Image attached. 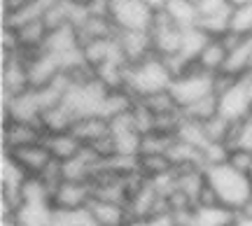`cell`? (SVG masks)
Returning a JSON list of instances; mask_svg holds the SVG:
<instances>
[{
    "instance_id": "cell-1",
    "label": "cell",
    "mask_w": 252,
    "mask_h": 226,
    "mask_svg": "<svg viewBox=\"0 0 252 226\" xmlns=\"http://www.w3.org/2000/svg\"><path fill=\"white\" fill-rule=\"evenodd\" d=\"M206 177L210 189L215 191L220 205L238 212L248 203H252V175L234 168L229 161L217 163V166H208Z\"/></svg>"
},
{
    "instance_id": "cell-2",
    "label": "cell",
    "mask_w": 252,
    "mask_h": 226,
    "mask_svg": "<svg viewBox=\"0 0 252 226\" xmlns=\"http://www.w3.org/2000/svg\"><path fill=\"white\" fill-rule=\"evenodd\" d=\"M175 75L168 68V63L163 61L161 56L152 54L150 58H145L140 63L126 65V86L124 89L133 96L135 100L147 98L152 93L171 89Z\"/></svg>"
},
{
    "instance_id": "cell-3",
    "label": "cell",
    "mask_w": 252,
    "mask_h": 226,
    "mask_svg": "<svg viewBox=\"0 0 252 226\" xmlns=\"http://www.w3.org/2000/svg\"><path fill=\"white\" fill-rule=\"evenodd\" d=\"M154 7L150 0H105V14L112 19L119 33L124 30H150L154 21Z\"/></svg>"
},
{
    "instance_id": "cell-4",
    "label": "cell",
    "mask_w": 252,
    "mask_h": 226,
    "mask_svg": "<svg viewBox=\"0 0 252 226\" xmlns=\"http://www.w3.org/2000/svg\"><path fill=\"white\" fill-rule=\"evenodd\" d=\"M168 91L173 93V98L178 100L180 108H187L191 103L215 93V75H208L203 70H198L196 65H191L187 73L178 75L173 80Z\"/></svg>"
},
{
    "instance_id": "cell-5",
    "label": "cell",
    "mask_w": 252,
    "mask_h": 226,
    "mask_svg": "<svg viewBox=\"0 0 252 226\" xmlns=\"http://www.w3.org/2000/svg\"><path fill=\"white\" fill-rule=\"evenodd\" d=\"M182 33H185V28H180L178 24H173L171 17H168L161 7H157L152 28H150V37H152V52L154 54L161 56V58L180 56Z\"/></svg>"
},
{
    "instance_id": "cell-6",
    "label": "cell",
    "mask_w": 252,
    "mask_h": 226,
    "mask_svg": "<svg viewBox=\"0 0 252 226\" xmlns=\"http://www.w3.org/2000/svg\"><path fill=\"white\" fill-rule=\"evenodd\" d=\"M31 89V80H28V63L26 54H2V63H0V93L5 96H19Z\"/></svg>"
},
{
    "instance_id": "cell-7",
    "label": "cell",
    "mask_w": 252,
    "mask_h": 226,
    "mask_svg": "<svg viewBox=\"0 0 252 226\" xmlns=\"http://www.w3.org/2000/svg\"><path fill=\"white\" fill-rule=\"evenodd\" d=\"M91 200H94L91 182L63 180L52 194V208L61 212H75V210H87Z\"/></svg>"
},
{
    "instance_id": "cell-8",
    "label": "cell",
    "mask_w": 252,
    "mask_h": 226,
    "mask_svg": "<svg viewBox=\"0 0 252 226\" xmlns=\"http://www.w3.org/2000/svg\"><path fill=\"white\" fill-rule=\"evenodd\" d=\"M217 100H220V114L234 124H238L252 112V100L243 80H234L222 91H217Z\"/></svg>"
},
{
    "instance_id": "cell-9",
    "label": "cell",
    "mask_w": 252,
    "mask_h": 226,
    "mask_svg": "<svg viewBox=\"0 0 252 226\" xmlns=\"http://www.w3.org/2000/svg\"><path fill=\"white\" fill-rule=\"evenodd\" d=\"M28 63V80H31V89H45L49 84H54V80L63 73V61L61 56L52 54V52H33L26 54Z\"/></svg>"
},
{
    "instance_id": "cell-10",
    "label": "cell",
    "mask_w": 252,
    "mask_h": 226,
    "mask_svg": "<svg viewBox=\"0 0 252 226\" xmlns=\"http://www.w3.org/2000/svg\"><path fill=\"white\" fill-rule=\"evenodd\" d=\"M5 154H9L14 159V163L26 172V177H40L54 163V156L49 152V147L45 145V140L28 147H19V149H12V152H5Z\"/></svg>"
},
{
    "instance_id": "cell-11",
    "label": "cell",
    "mask_w": 252,
    "mask_h": 226,
    "mask_svg": "<svg viewBox=\"0 0 252 226\" xmlns=\"http://www.w3.org/2000/svg\"><path fill=\"white\" fill-rule=\"evenodd\" d=\"M45 131L33 121H2V152H12L19 147L42 142Z\"/></svg>"
},
{
    "instance_id": "cell-12",
    "label": "cell",
    "mask_w": 252,
    "mask_h": 226,
    "mask_svg": "<svg viewBox=\"0 0 252 226\" xmlns=\"http://www.w3.org/2000/svg\"><path fill=\"white\" fill-rule=\"evenodd\" d=\"M75 28H77L82 47L89 45V42H96V40H110V37L119 35L117 26L112 24V19L105 12H89Z\"/></svg>"
},
{
    "instance_id": "cell-13",
    "label": "cell",
    "mask_w": 252,
    "mask_h": 226,
    "mask_svg": "<svg viewBox=\"0 0 252 226\" xmlns=\"http://www.w3.org/2000/svg\"><path fill=\"white\" fill-rule=\"evenodd\" d=\"M117 42L128 65L140 63V61H145V58H150L154 54L150 30H124V33L117 35Z\"/></svg>"
},
{
    "instance_id": "cell-14",
    "label": "cell",
    "mask_w": 252,
    "mask_h": 226,
    "mask_svg": "<svg viewBox=\"0 0 252 226\" xmlns=\"http://www.w3.org/2000/svg\"><path fill=\"white\" fill-rule=\"evenodd\" d=\"M89 215L98 226H128L131 224V212L126 203H115V200L94 198L89 203Z\"/></svg>"
},
{
    "instance_id": "cell-15",
    "label": "cell",
    "mask_w": 252,
    "mask_h": 226,
    "mask_svg": "<svg viewBox=\"0 0 252 226\" xmlns=\"http://www.w3.org/2000/svg\"><path fill=\"white\" fill-rule=\"evenodd\" d=\"M70 131L80 138L84 147H91V145H96L98 140L108 138L112 133V126H110V119L100 117V114H89V117L75 119Z\"/></svg>"
},
{
    "instance_id": "cell-16",
    "label": "cell",
    "mask_w": 252,
    "mask_h": 226,
    "mask_svg": "<svg viewBox=\"0 0 252 226\" xmlns=\"http://www.w3.org/2000/svg\"><path fill=\"white\" fill-rule=\"evenodd\" d=\"M226 56H229V47H226L224 37H210L208 45L203 47V52L194 61V65L208 75H220L226 63Z\"/></svg>"
},
{
    "instance_id": "cell-17",
    "label": "cell",
    "mask_w": 252,
    "mask_h": 226,
    "mask_svg": "<svg viewBox=\"0 0 252 226\" xmlns=\"http://www.w3.org/2000/svg\"><path fill=\"white\" fill-rule=\"evenodd\" d=\"M45 145L49 147L54 161H59V163L70 161V159H75V156H80V154L84 152L82 140L75 136L72 131H65V133H47Z\"/></svg>"
},
{
    "instance_id": "cell-18",
    "label": "cell",
    "mask_w": 252,
    "mask_h": 226,
    "mask_svg": "<svg viewBox=\"0 0 252 226\" xmlns=\"http://www.w3.org/2000/svg\"><path fill=\"white\" fill-rule=\"evenodd\" d=\"M42 49H45V52H52V54H56V56H61V58L72 54V52H77V49H82L77 28L70 24V26H61V28L49 30V35H47Z\"/></svg>"
},
{
    "instance_id": "cell-19",
    "label": "cell",
    "mask_w": 252,
    "mask_h": 226,
    "mask_svg": "<svg viewBox=\"0 0 252 226\" xmlns=\"http://www.w3.org/2000/svg\"><path fill=\"white\" fill-rule=\"evenodd\" d=\"M208 184L206 168H182L175 170V189L182 191L194 205L198 203V196L203 194Z\"/></svg>"
},
{
    "instance_id": "cell-20",
    "label": "cell",
    "mask_w": 252,
    "mask_h": 226,
    "mask_svg": "<svg viewBox=\"0 0 252 226\" xmlns=\"http://www.w3.org/2000/svg\"><path fill=\"white\" fill-rule=\"evenodd\" d=\"M17 35H19L21 52L24 54H33V52H40L45 47L49 28H47V24L42 19H33V21H26V24L17 26Z\"/></svg>"
},
{
    "instance_id": "cell-21",
    "label": "cell",
    "mask_w": 252,
    "mask_h": 226,
    "mask_svg": "<svg viewBox=\"0 0 252 226\" xmlns=\"http://www.w3.org/2000/svg\"><path fill=\"white\" fill-rule=\"evenodd\" d=\"M75 114H72V110L65 105V103H59V105H52V108L42 110V114H40V126L42 131L47 133H65V131H70L72 124H75Z\"/></svg>"
},
{
    "instance_id": "cell-22",
    "label": "cell",
    "mask_w": 252,
    "mask_h": 226,
    "mask_svg": "<svg viewBox=\"0 0 252 226\" xmlns=\"http://www.w3.org/2000/svg\"><path fill=\"white\" fill-rule=\"evenodd\" d=\"M19 226H52L54 208L52 203H24L14 215Z\"/></svg>"
},
{
    "instance_id": "cell-23",
    "label": "cell",
    "mask_w": 252,
    "mask_h": 226,
    "mask_svg": "<svg viewBox=\"0 0 252 226\" xmlns=\"http://www.w3.org/2000/svg\"><path fill=\"white\" fill-rule=\"evenodd\" d=\"M168 159H171L173 168L182 170V168H203V152L196 147L187 145L182 140H173L171 149H168Z\"/></svg>"
},
{
    "instance_id": "cell-24",
    "label": "cell",
    "mask_w": 252,
    "mask_h": 226,
    "mask_svg": "<svg viewBox=\"0 0 252 226\" xmlns=\"http://www.w3.org/2000/svg\"><path fill=\"white\" fill-rule=\"evenodd\" d=\"M161 9L171 17L173 24H178L180 28H191L196 26L198 21V9L189 0H166L161 5Z\"/></svg>"
},
{
    "instance_id": "cell-25",
    "label": "cell",
    "mask_w": 252,
    "mask_h": 226,
    "mask_svg": "<svg viewBox=\"0 0 252 226\" xmlns=\"http://www.w3.org/2000/svg\"><path fill=\"white\" fill-rule=\"evenodd\" d=\"M138 170H140L143 177L154 180V177L173 172L175 168H173L168 154H138Z\"/></svg>"
},
{
    "instance_id": "cell-26",
    "label": "cell",
    "mask_w": 252,
    "mask_h": 226,
    "mask_svg": "<svg viewBox=\"0 0 252 226\" xmlns=\"http://www.w3.org/2000/svg\"><path fill=\"white\" fill-rule=\"evenodd\" d=\"M208 40H210V35H206L198 26L185 28V33H182L180 58L182 61H187V63H194V61L198 58V54L203 52V47L208 45Z\"/></svg>"
},
{
    "instance_id": "cell-27",
    "label": "cell",
    "mask_w": 252,
    "mask_h": 226,
    "mask_svg": "<svg viewBox=\"0 0 252 226\" xmlns=\"http://www.w3.org/2000/svg\"><path fill=\"white\" fill-rule=\"evenodd\" d=\"M234 215V210L224 208V205L196 208L194 210V226H231Z\"/></svg>"
},
{
    "instance_id": "cell-28",
    "label": "cell",
    "mask_w": 252,
    "mask_h": 226,
    "mask_svg": "<svg viewBox=\"0 0 252 226\" xmlns=\"http://www.w3.org/2000/svg\"><path fill=\"white\" fill-rule=\"evenodd\" d=\"M220 114V100H217V93H210L206 98L196 100V103H191L187 108H182V117L187 119H194V121H208L210 117H215Z\"/></svg>"
},
{
    "instance_id": "cell-29",
    "label": "cell",
    "mask_w": 252,
    "mask_h": 226,
    "mask_svg": "<svg viewBox=\"0 0 252 226\" xmlns=\"http://www.w3.org/2000/svg\"><path fill=\"white\" fill-rule=\"evenodd\" d=\"M175 138L182 140V142H187V145H191V147H196V149H201V152H203V147L208 145L203 124H201V121H194V119H187V117H182V124L178 126Z\"/></svg>"
},
{
    "instance_id": "cell-30",
    "label": "cell",
    "mask_w": 252,
    "mask_h": 226,
    "mask_svg": "<svg viewBox=\"0 0 252 226\" xmlns=\"http://www.w3.org/2000/svg\"><path fill=\"white\" fill-rule=\"evenodd\" d=\"M234 121L224 119L222 114H215L208 121H203V128H206V138L208 142H226L231 145V136H234Z\"/></svg>"
},
{
    "instance_id": "cell-31",
    "label": "cell",
    "mask_w": 252,
    "mask_h": 226,
    "mask_svg": "<svg viewBox=\"0 0 252 226\" xmlns=\"http://www.w3.org/2000/svg\"><path fill=\"white\" fill-rule=\"evenodd\" d=\"M145 108L152 112L154 117H161V114H171V112H180V105H178V100L173 98L171 91H159V93H152V96H147V98H140Z\"/></svg>"
},
{
    "instance_id": "cell-32",
    "label": "cell",
    "mask_w": 252,
    "mask_h": 226,
    "mask_svg": "<svg viewBox=\"0 0 252 226\" xmlns=\"http://www.w3.org/2000/svg\"><path fill=\"white\" fill-rule=\"evenodd\" d=\"M238 37H250L252 35V0H245L241 5H236L231 12V30Z\"/></svg>"
},
{
    "instance_id": "cell-33",
    "label": "cell",
    "mask_w": 252,
    "mask_h": 226,
    "mask_svg": "<svg viewBox=\"0 0 252 226\" xmlns=\"http://www.w3.org/2000/svg\"><path fill=\"white\" fill-rule=\"evenodd\" d=\"M234 2L231 0H201L196 5L198 9V19H208V17H231L234 12Z\"/></svg>"
},
{
    "instance_id": "cell-34",
    "label": "cell",
    "mask_w": 252,
    "mask_h": 226,
    "mask_svg": "<svg viewBox=\"0 0 252 226\" xmlns=\"http://www.w3.org/2000/svg\"><path fill=\"white\" fill-rule=\"evenodd\" d=\"M231 147H243V149H250L252 152V112L234 126Z\"/></svg>"
},
{
    "instance_id": "cell-35",
    "label": "cell",
    "mask_w": 252,
    "mask_h": 226,
    "mask_svg": "<svg viewBox=\"0 0 252 226\" xmlns=\"http://www.w3.org/2000/svg\"><path fill=\"white\" fill-rule=\"evenodd\" d=\"M229 163H231L234 168H238V170L252 175V152L250 149H243V147H231Z\"/></svg>"
},
{
    "instance_id": "cell-36",
    "label": "cell",
    "mask_w": 252,
    "mask_h": 226,
    "mask_svg": "<svg viewBox=\"0 0 252 226\" xmlns=\"http://www.w3.org/2000/svg\"><path fill=\"white\" fill-rule=\"evenodd\" d=\"M35 0H2V17L17 14L21 9H26L28 5H33Z\"/></svg>"
},
{
    "instance_id": "cell-37",
    "label": "cell",
    "mask_w": 252,
    "mask_h": 226,
    "mask_svg": "<svg viewBox=\"0 0 252 226\" xmlns=\"http://www.w3.org/2000/svg\"><path fill=\"white\" fill-rule=\"evenodd\" d=\"M231 226H252V203H248L243 210L236 212Z\"/></svg>"
},
{
    "instance_id": "cell-38",
    "label": "cell",
    "mask_w": 252,
    "mask_h": 226,
    "mask_svg": "<svg viewBox=\"0 0 252 226\" xmlns=\"http://www.w3.org/2000/svg\"><path fill=\"white\" fill-rule=\"evenodd\" d=\"M243 82H245V86H248V93H250V100H252V73L248 77H243Z\"/></svg>"
},
{
    "instance_id": "cell-39",
    "label": "cell",
    "mask_w": 252,
    "mask_h": 226,
    "mask_svg": "<svg viewBox=\"0 0 252 226\" xmlns=\"http://www.w3.org/2000/svg\"><path fill=\"white\" fill-rule=\"evenodd\" d=\"M231 2H234V5H241V2H245V0H231Z\"/></svg>"
},
{
    "instance_id": "cell-40",
    "label": "cell",
    "mask_w": 252,
    "mask_h": 226,
    "mask_svg": "<svg viewBox=\"0 0 252 226\" xmlns=\"http://www.w3.org/2000/svg\"><path fill=\"white\" fill-rule=\"evenodd\" d=\"M189 2H194V5H198V2H201V0H189Z\"/></svg>"
}]
</instances>
